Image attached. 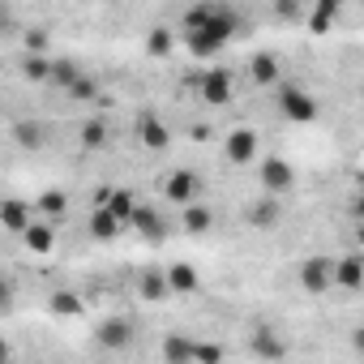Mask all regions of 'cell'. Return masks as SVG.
I'll return each instance as SVG.
<instances>
[{
	"mask_svg": "<svg viewBox=\"0 0 364 364\" xmlns=\"http://www.w3.org/2000/svg\"><path fill=\"white\" fill-rule=\"evenodd\" d=\"M77 77H82L77 60H69V56H52V60H48V86H56V90H69Z\"/></svg>",
	"mask_w": 364,
	"mask_h": 364,
	"instance_id": "obj_16",
	"label": "cell"
},
{
	"mask_svg": "<svg viewBox=\"0 0 364 364\" xmlns=\"http://www.w3.org/2000/svg\"><path fill=\"white\" fill-rule=\"evenodd\" d=\"M0 360H14V347H9L5 338H0Z\"/></svg>",
	"mask_w": 364,
	"mask_h": 364,
	"instance_id": "obj_36",
	"label": "cell"
},
{
	"mask_svg": "<svg viewBox=\"0 0 364 364\" xmlns=\"http://www.w3.org/2000/svg\"><path fill=\"white\" fill-rule=\"evenodd\" d=\"M77 137H82V146H90V150L107 146V120H86V124L77 129Z\"/></svg>",
	"mask_w": 364,
	"mask_h": 364,
	"instance_id": "obj_27",
	"label": "cell"
},
{
	"mask_svg": "<svg viewBox=\"0 0 364 364\" xmlns=\"http://www.w3.org/2000/svg\"><path fill=\"white\" fill-rule=\"evenodd\" d=\"M137 296H141V300H150V304H163V300H171V287H167V274H163L159 266H150V270H141V279H137Z\"/></svg>",
	"mask_w": 364,
	"mask_h": 364,
	"instance_id": "obj_12",
	"label": "cell"
},
{
	"mask_svg": "<svg viewBox=\"0 0 364 364\" xmlns=\"http://www.w3.org/2000/svg\"><path fill=\"white\" fill-rule=\"evenodd\" d=\"M253 163H257V185H262V193L279 198V193H287V189L296 185V167H291L287 159L266 154V159H253Z\"/></svg>",
	"mask_w": 364,
	"mask_h": 364,
	"instance_id": "obj_2",
	"label": "cell"
},
{
	"mask_svg": "<svg viewBox=\"0 0 364 364\" xmlns=\"http://www.w3.org/2000/svg\"><path fill=\"white\" fill-rule=\"evenodd\" d=\"M249 347H253V355H262V360H283V355H287V343H283L270 326H257L253 338H249Z\"/></svg>",
	"mask_w": 364,
	"mask_h": 364,
	"instance_id": "obj_15",
	"label": "cell"
},
{
	"mask_svg": "<svg viewBox=\"0 0 364 364\" xmlns=\"http://www.w3.org/2000/svg\"><path fill=\"white\" fill-rule=\"evenodd\" d=\"M163 360H167V364H185V360H193V338L171 334V338L163 343Z\"/></svg>",
	"mask_w": 364,
	"mask_h": 364,
	"instance_id": "obj_26",
	"label": "cell"
},
{
	"mask_svg": "<svg viewBox=\"0 0 364 364\" xmlns=\"http://www.w3.org/2000/svg\"><path fill=\"white\" fill-rule=\"evenodd\" d=\"M129 228H137L146 240H163V219H159L150 206H133V215H129Z\"/></svg>",
	"mask_w": 364,
	"mask_h": 364,
	"instance_id": "obj_19",
	"label": "cell"
},
{
	"mask_svg": "<svg viewBox=\"0 0 364 364\" xmlns=\"http://www.w3.org/2000/svg\"><path fill=\"white\" fill-rule=\"evenodd\" d=\"M163 198H167L171 206H189V202H198V198H202V176L189 171V167L171 171V176L163 180Z\"/></svg>",
	"mask_w": 364,
	"mask_h": 364,
	"instance_id": "obj_4",
	"label": "cell"
},
{
	"mask_svg": "<svg viewBox=\"0 0 364 364\" xmlns=\"http://www.w3.org/2000/svg\"><path fill=\"white\" fill-rule=\"evenodd\" d=\"M163 274H167V287H171V296H198V287H202V274H198L189 262H171Z\"/></svg>",
	"mask_w": 364,
	"mask_h": 364,
	"instance_id": "obj_10",
	"label": "cell"
},
{
	"mask_svg": "<svg viewBox=\"0 0 364 364\" xmlns=\"http://www.w3.org/2000/svg\"><path fill=\"white\" fill-rule=\"evenodd\" d=\"M338 9H343V0H317L313 14H309V31L313 35H330V26L338 22Z\"/></svg>",
	"mask_w": 364,
	"mask_h": 364,
	"instance_id": "obj_17",
	"label": "cell"
},
{
	"mask_svg": "<svg viewBox=\"0 0 364 364\" xmlns=\"http://www.w3.org/2000/svg\"><path fill=\"white\" fill-rule=\"evenodd\" d=\"M39 210H43V215H48V219H60V215H65V210H69V198H65V193H60V189H48V193H43V198H39Z\"/></svg>",
	"mask_w": 364,
	"mask_h": 364,
	"instance_id": "obj_28",
	"label": "cell"
},
{
	"mask_svg": "<svg viewBox=\"0 0 364 364\" xmlns=\"http://www.w3.org/2000/svg\"><path fill=\"white\" fill-rule=\"evenodd\" d=\"M249 73H253V82L257 86H279V56H270V52H257L253 60H249Z\"/></svg>",
	"mask_w": 364,
	"mask_h": 364,
	"instance_id": "obj_18",
	"label": "cell"
},
{
	"mask_svg": "<svg viewBox=\"0 0 364 364\" xmlns=\"http://www.w3.org/2000/svg\"><path fill=\"white\" fill-rule=\"evenodd\" d=\"M274 223H279V206H274V198L266 193V202L253 206V228H274Z\"/></svg>",
	"mask_w": 364,
	"mask_h": 364,
	"instance_id": "obj_29",
	"label": "cell"
},
{
	"mask_svg": "<svg viewBox=\"0 0 364 364\" xmlns=\"http://www.w3.org/2000/svg\"><path fill=\"white\" fill-rule=\"evenodd\" d=\"M274 14L283 22H300L304 18V0H274Z\"/></svg>",
	"mask_w": 364,
	"mask_h": 364,
	"instance_id": "obj_31",
	"label": "cell"
},
{
	"mask_svg": "<svg viewBox=\"0 0 364 364\" xmlns=\"http://www.w3.org/2000/svg\"><path fill=\"white\" fill-rule=\"evenodd\" d=\"M95 343H99V347H107V351L129 347V343H133V321H124V317H107V321L95 330Z\"/></svg>",
	"mask_w": 364,
	"mask_h": 364,
	"instance_id": "obj_9",
	"label": "cell"
},
{
	"mask_svg": "<svg viewBox=\"0 0 364 364\" xmlns=\"http://www.w3.org/2000/svg\"><path fill=\"white\" fill-rule=\"evenodd\" d=\"M31 219H35V215H31V206H26L22 198H0V228H5V232L18 236Z\"/></svg>",
	"mask_w": 364,
	"mask_h": 364,
	"instance_id": "obj_13",
	"label": "cell"
},
{
	"mask_svg": "<svg viewBox=\"0 0 364 364\" xmlns=\"http://www.w3.org/2000/svg\"><path fill=\"white\" fill-rule=\"evenodd\" d=\"M198 90H202V99L210 103V107H228L232 99H236V77H232V69H210L202 82H198Z\"/></svg>",
	"mask_w": 364,
	"mask_h": 364,
	"instance_id": "obj_6",
	"label": "cell"
},
{
	"mask_svg": "<svg viewBox=\"0 0 364 364\" xmlns=\"http://www.w3.org/2000/svg\"><path fill=\"white\" fill-rule=\"evenodd\" d=\"M9 304H14V283L0 279V309H9Z\"/></svg>",
	"mask_w": 364,
	"mask_h": 364,
	"instance_id": "obj_35",
	"label": "cell"
},
{
	"mask_svg": "<svg viewBox=\"0 0 364 364\" xmlns=\"http://www.w3.org/2000/svg\"><path fill=\"white\" fill-rule=\"evenodd\" d=\"M120 232H124V228L112 219V210H107V206H99V210L90 215V236H95V240H103V245H107V240H116Z\"/></svg>",
	"mask_w": 364,
	"mask_h": 364,
	"instance_id": "obj_23",
	"label": "cell"
},
{
	"mask_svg": "<svg viewBox=\"0 0 364 364\" xmlns=\"http://www.w3.org/2000/svg\"><path fill=\"white\" fill-rule=\"evenodd\" d=\"M48 52H22V77L26 82H48Z\"/></svg>",
	"mask_w": 364,
	"mask_h": 364,
	"instance_id": "obj_25",
	"label": "cell"
},
{
	"mask_svg": "<svg viewBox=\"0 0 364 364\" xmlns=\"http://www.w3.org/2000/svg\"><path fill=\"white\" fill-rule=\"evenodd\" d=\"M26 52H48V35L43 31H26Z\"/></svg>",
	"mask_w": 364,
	"mask_h": 364,
	"instance_id": "obj_34",
	"label": "cell"
},
{
	"mask_svg": "<svg viewBox=\"0 0 364 364\" xmlns=\"http://www.w3.org/2000/svg\"><path fill=\"white\" fill-rule=\"evenodd\" d=\"M279 112H283V120H291V124H313V120H317V99H313L304 86H296V82H283V90H279Z\"/></svg>",
	"mask_w": 364,
	"mask_h": 364,
	"instance_id": "obj_3",
	"label": "cell"
},
{
	"mask_svg": "<svg viewBox=\"0 0 364 364\" xmlns=\"http://www.w3.org/2000/svg\"><path fill=\"white\" fill-rule=\"evenodd\" d=\"M48 309H52V317H65V321L86 313V304H82V296H77V291H52Z\"/></svg>",
	"mask_w": 364,
	"mask_h": 364,
	"instance_id": "obj_20",
	"label": "cell"
},
{
	"mask_svg": "<svg viewBox=\"0 0 364 364\" xmlns=\"http://www.w3.org/2000/svg\"><path fill=\"white\" fill-rule=\"evenodd\" d=\"M334 262L330 257H321V253H313V257H304L300 262V287L309 291V296H326L330 287H334Z\"/></svg>",
	"mask_w": 364,
	"mask_h": 364,
	"instance_id": "obj_5",
	"label": "cell"
},
{
	"mask_svg": "<svg viewBox=\"0 0 364 364\" xmlns=\"http://www.w3.org/2000/svg\"><path fill=\"white\" fill-rule=\"evenodd\" d=\"M18 236H22V249H26V253H35V257L56 253V223H52V219H39V223L31 219Z\"/></svg>",
	"mask_w": 364,
	"mask_h": 364,
	"instance_id": "obj_8",
	"label": "cell"
},
{
	"mask_svg": "<svg viewBox=\"0 0 364 364\" xmlns=\"http://www.w3.org/2000/svg\"><path fill=\"white\" fill-rule=\"evenodd\" d=\"M137 141L146 146V150H167V141H171V133H167V124L159 120V116H141L137 120Z\"/></svg>",
	"mask_w": 364,
	"mask_h": 364,
	"instance_id": "obj_14",
	"label": "cell"
},
{
	"mask_svg": "<svg viewBox=\"0 0 364 364\" xmlns=\"http://www.w3.org/2000/svg\"><path fill=\"white\" fill-rule=\"evenodd\" d=\"M185 215H180V223H185V232H193V236H202V232H210V223H215V215L202 206V202H189V206H180Z\"/></svg>",
	"mask_w": 364,
	"mask_h": 364,
	"instance_id": "obj_21",
	"label": "cell"
},
{
	"mask_svg": "<svg viewBox=\"0 0 364 364\" xmlns=\"http://www.w3.org/2000/svg\"><path fill=\"white\" fill-rule=\"evenodd\" d=\"M232 35H236V14H232V9L210 5V18H206L202 26L185 31V43H189V52H193V56H215V52H223V48H228V39H232Z\"/></svg>",
	"mask_w": 364,
	"mask_h": 364,
	"instance_id": "obj_1",
	"label": "cell"
},
{
	"mask_svg": "<svg viewBox=\"0 0 364 364\" xmlns=\"http://www.w3.org/2000/svg\"><path fill=\"white\" fill-rule=\"evenodd\" d=\"M257 150H262V141H257L253 129H232L228 141H223V154H228L232 167H249V163L257 159Z\"/></svg>",
	"mask_w": 364,
	"mask_h": 364,
	"instance_id": "obj_7",
	"label": "cell"
},
{
	"mask_svg": "<svg viewBox=\"0 0 364 364\" xmlns=\"http://www.w3.org/2000/svg\"><path fill=\"white\" fill-rule=\"evenodd\" d=\"M146 52H150V56H167V52H171V35H167V31H150V35H146Z\"/></svg>",
	"mask_w": 364,
	"mask_h": 364,
	"instance_id": "obj_32",
	"label": "cell"
},
{
	"mask_svg": "<svg viewBox=\"0 0 364 364\" xmlns=\"http://www.w3.org/2000/svg\"><path fill=\"white\" fill-rule=\"evenodd\" d=\"M95 90H99V82L82 73V77H77V82H73V86H69L65 95H69V99H77V103H86V99H95Z\"/></svg>",
	"mask_w": 364,
	"mask_h": 364,
	"instance_id": "obj_30",
	"label": "cell"
},
{
	"mask_svg": "<svg viewBox=\"0 0 364 364\" xmlns=\"http://www.w3.org/2000/svg\"><path fill=\"white\" fill-rule=\"evenodd\" d=\"M5 22H9V14H5V5H0V31H5Z\"/></svg>",
	"mask_w": 364,
	"mask_h": 364,
	"instance_id": "obj_37",
	"label": "cell"
},
{
	"mask_svg": "<svg viewBox=\"0 0 364 364\" xmlns=\"http://www.w3.org/2000/svg\"><path fill=\"white\" fill-rule=\"evenodd\" d=\"M107 210H112V219L120 223V228H129V215H133V206H137V198L129 193V189H112L107 193V202H103Z\"/></svg>",
	"mask_w": 364,
	"mask_h": 364,
	"instance_id": "obj_22",
	"label": "cell"
},
{
	"mask_svg": "<svg viewBox=\"0 0 364 364\" xmlns=\"http://www.w3.org/2000/svg\"><path fill=\"white\" fill-rule=\"evenodd\" d=\"M330 274H334V283H338L343 291H360V287H364V257H360V253H347V257L334 262Z\"/></svg>",
	"mask_w": 364,
	"mask_h": 364,
	"instance_id": "obj_11",
	"label": "cell"
},
{
	"mask_svg": "<svg viewBox=\"0 0 364 364\" xmlns=\"http://www.w3.org/2000/svg\"><path fill=\"white\" fill-rule=\"evenodd\" d=\"M14 141H18L22 150H39V146H43V124H39V120H18V124H14Z\"/></svg>",
	"mask_w": 364,
	"mask_h": 364,
	"instance_id": "obj_24",
	"label": "cell"
},
{
	"mask_svg": "<svg viewBox=\"0 0 364 364\" xmlns=\"http://www.w3.org/2000/svg\"><path fill=\"white\" fill-rule=\"evenodd\" d=\"M193 360L215 364V360H223V347H215V343H193Z\"/></svg>",
	"mask_w": 364,
	"mask_h": 364,
	"instance_id": "obj_33",
	"label": "cell"
}]
</instances>
